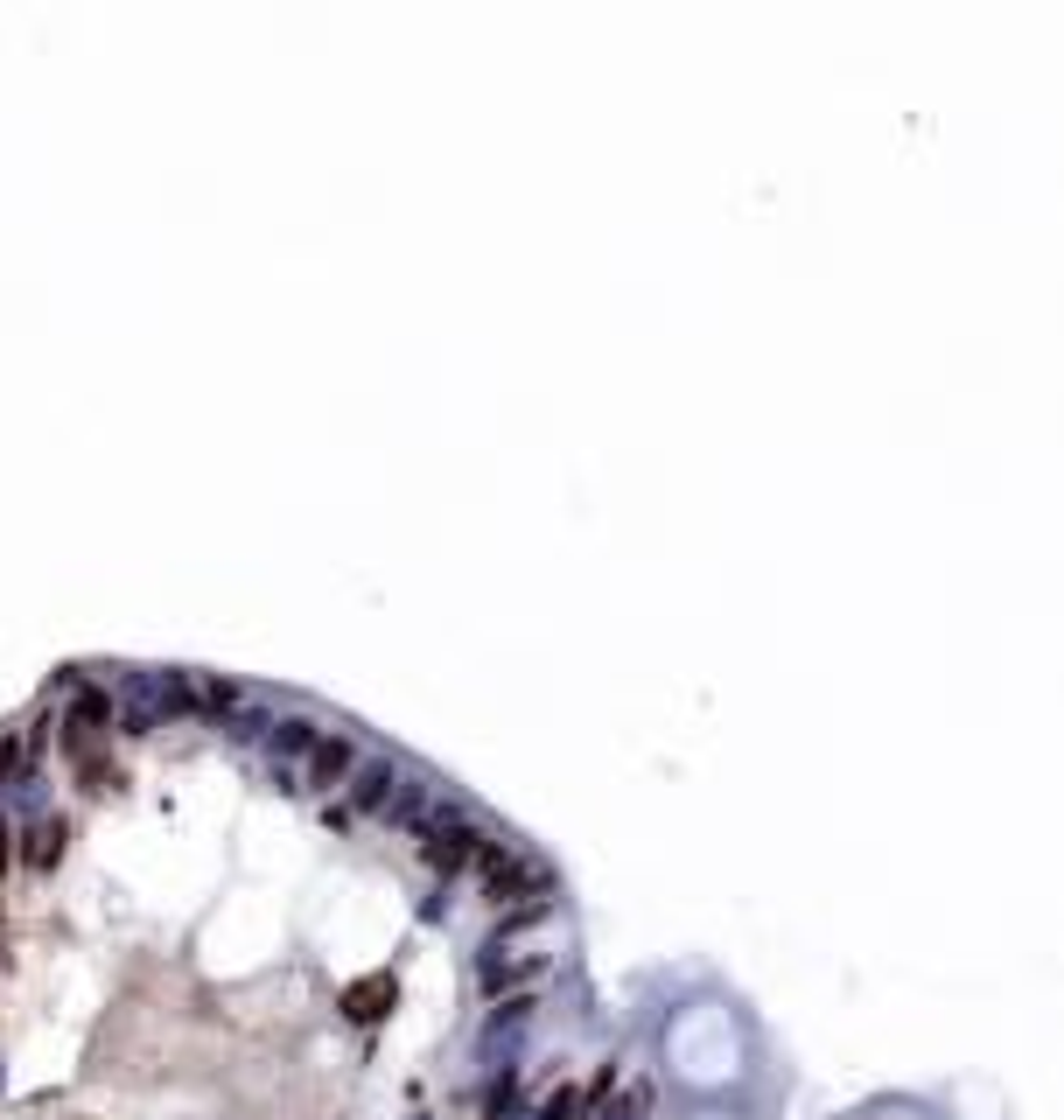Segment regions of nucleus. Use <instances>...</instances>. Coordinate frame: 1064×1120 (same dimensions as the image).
I'll return each mask as SVG.
<instances>
[{
    "label": "nucleus",
    "instance_id": "nucleus-1",
    "mask_svg": "<svg viewBox=\"0 0 1064 1120\" xmlns=\"http://www.w3.org/2000/svg\"><path fill=\"white\" fill-rule=\"evenodd\" d=\"M386 1008H392V973H371V981H357V987L344 995V1016H350V1023H379Z\"/></svg>",
    "mask_w": 1064,
    "mask_h": 1120
},
{
    "label": "nucleus",
    "instance_id": "nucleus-2",
    "mask_svg": "<svg viewBox=\"0 0 1064 1120\" xmlns=\"http://www.w3.org/2000/svg\"><path fill=\"white\" fill-rule=\"evenodd\" d=\"M469 841H477L469 827H442V833H434V848H427V854H434V869H456V862H469Z\"/></svg>",
    "mask_w": 1064,
    "mask_h": 1120
},
{
    "label": "nucleus",
    "instance_id": "nucleus-3",
    "mask_svg": "<svg viewBox=\"0 0 1064 1120\" xmlns=\"http://www.w3.org/2000/svg\"><path fill=\"white\" fill-rule=\"evenodd\" d=\"M344 756H350L344 742H323V777H336V771H344Z\"/></svg>",
    "mask_w": 1064,
    "mask_h": 1120
},
{
    "label": "nucleus",
    "instance_id": "nucleus-4",
    "mask_svg": "<svg viewBox=\"0 0 1064 1120\" xmlns=\"http://www.w3.org/2000/svg\"><path fill=\"white\" fill-rule=\"evenodd\" d=\"M0 854H7V827H0Z\"/></svg>",
    "mask_w": 1064,
    "mask_h": 1120
}]
</instances>
